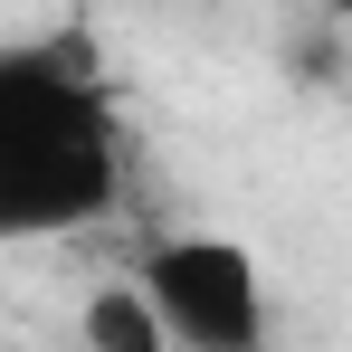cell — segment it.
I'll return each instance as SVG.
<instances>
[{"instance_id": "4", "label": "cell", "mask_w": 352, "mask_h": 352, "mask_svg": "<svg viewBox=\"0 0 352 352\" xmlns=\"http://www.w3.org/2000/svg\"><path fill=\"white\" fill-rule=\"evenodd\" d=\"M333 10H352V0H333Z\"/></svg>"}, {"instance_id": "1", "label": "cell", "mask_w": 352, "mask_h": 352, "mask_svg": "<svg viewBox=\"0 0 352 352\" xmlns=\"http://www.w3.org/2000/svg\"><path fill=\"white\" fill-rule=\"evenodd\" d=\"M133 181L124 105L86 38L0 48V248L105 219Z\"/></svg>"}, {"instance_id": "3", "label": "cell", "mask_w": 352, "mask_h": 352, "mask_svg": "<svg viewBox=\"0 0 352 352\" xmlns=\"http://www.w3.org/2000/svg\"><path fill=\"white\" fill-rule=\"evenodd\" d=\"M76 343L86 352H172V333H162L153 295L133 286V276H105V286H86V305H76Z\"/></svg>"}, {"instance_id": "2", "label": "cell", "mask_w": 352, "mask_h": 352, "mask_svg": "<svg viewBox=\"0 0 352 352\" xmlns=\"http://www.w3.org/2000/svg\"><path fill=\"white\" fill-rule=\"evenodd\" d=\"M172 352H267V276L257 257L219 229H181L143 248V276Z\"/></svg>"}]
</instances>
